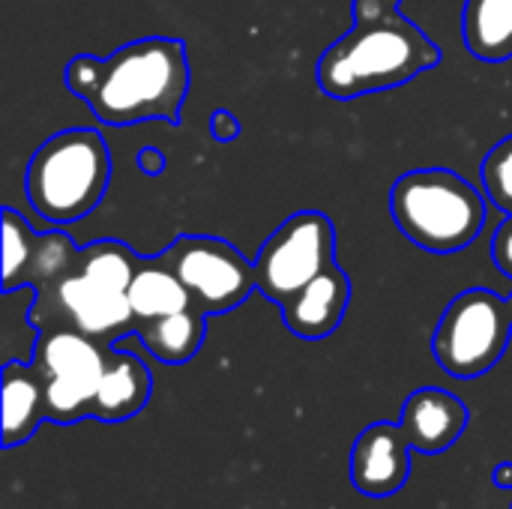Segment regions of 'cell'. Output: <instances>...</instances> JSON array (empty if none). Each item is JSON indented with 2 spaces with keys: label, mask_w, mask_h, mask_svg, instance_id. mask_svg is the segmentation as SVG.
<instances>
[{
  "label": "cell",
  "mask_w": 512,
  "mask_h": 509,
  "mask_svg": "<svg viewBox=\"0 0 512 509\" xmlns=\"http://www.w3.org/2000/svg\"><path fill=\"white\" fill-rule=\"evenodd\" d=\"M336 264V228L321 210L288 216L258 249V294L282 306L303 285Z\"/></svg>",
  "instance_id": "ba28073f"
},
{
  "label": "cell",
  "mask_w": 512,
  "mask_h": 509,
  "mask_svg": "<svg viewBox=\"0 0 512 509\" xmlns=\"http://www.w3.org/2000/svg\"><path fill=\"white\" fill-rule=\"evenodd\" d=\"M135 165L138 171H144L147 177H159L165 171V153L159 147H141L135 153Z\"/></svg>",
  "instance_id": "cb8c5ba5"
},
{
  "label": "cell",
  "mask_w": 512,
  "mask_h": 509,
  "mask_svg": "<svg viewBox=\"0 0 512 509\" xmlns=\"http://www.w3.org/2000/svg\"><path fill=\"white\" fill-rule=\"evenodd\" d=\"M399 12V0H354V24L378 21Z\"/></svg>",
  "instance_id": "603a6c76"
},
{
  "label": "cell",
  "mask_w": 512,
  "mask_h": 509,
  "mask_svg": "<svg viewBox=\"0 0 512 509\" xmlns=\"http://www.w3.org/2000/svg\"><path fill=\"white\" fill-rule=\"evenodd\" d=\"M78 255H81V249L75 246V240H72L66 231H45V234H36L30 261H27V267H24L21 288L42 291V288L60 282V279L78 264Z\"/></svg>",
  "instance_id": "ac0fdd59"
},
{
  "label": "cell",
  "mask_w": 512,
  "mask_h": 509,
  "mask_svg": "<svg viewBox=\"0 0 512 509\" xmlns=\"http://www.w3.org/2000/svg\"><path fill=\"white\" fill-rule=\"evenodd\" d=\"M45 417V393L33 363H3V450L33 438Z\"/></svg>",
  "instance_id": "5bb4252c"
},
{
  "label": "cell",
  "mask_w": 512,
  "mask_h": 509,
  "mask_svg": "<svg viewBox=\"0 0 512 509\" xmlns=\"http://www.w3.org/2000/svg\"><path fill=\"white\" fill-rule=\"evenodd\" d=\"M63 84L105 126H138L144 120L180 123L189 90L186 45L171 36H144L117 48L108 60L78 54L66 63Z\"/></svg>",
  "instance_id": "6da1fadb"
},
{
  "label": "cell",
  "mask_w": 512,
  "mask_h": 509,
  "mask_svg": "<svg viewBox=\"0 0 512 509\" xmlns=\"http://www.w3.org/2000/svg\"><path fill=\"white\" fill-rule=\"evenodd\" d=\"M411 477V444L396 423H372L351 450V486L366 498H393Z\"/></svg>",
  "instance_id": "30bf717a"
},
{
  "label": "cell",
  "mask_w": 512,
  "mask_h": 509,
  "mask_svg": "<svg viewBox=\"0 0 512 509\" xmlns=\"http://www.w3.org/2000/svg\"><path fill=\"white\" fill-rule=\"evenodd\" d=\"M36 231L12 210L3 207V294H15L33 252Z\"/></svg>",
  "instance_id": "d6986e66"
},
{
  "label": "cell",
  "mask_w": 512,
  "mask_h": 509,
  "mask_svg": "<svg viewBox=\"0 0 512 509\" xmlns=\"http://www.w3.org/2000/svg\"><path fill=\"white\" fill-rule=\"evenodd\" d=\"M492 261L501 273L512 276V216H507L492 237Z\"/></svg>",
  "instance_id": "7402d4cb"
},
{
  "label": "cell",
  "mask_w": 512,
  "mask_h": 509,
  "mask_svg": "<svg viewBox=\"0 0 512 509\" xmlns=\"http://www.w3.org/2000/svg\"><path fill=\"white\" fill-rule=\"evenodd\" d=\"M396 228L432 255L468 249L486 225V198L450 168H417L390 189Z\"/></svg>",
  "instance_id": "277c9868"
},
{
  "label": "cell",
  "mask_w": 512,
  "mask_h": 509,
  "mask_svg": "<svg viewBox=\"0 0 512 509\" xmlns=\"http://www.w3.org/2000/svg\"><path fill=\"white\" fill-rule=\"evenodd\" d=\"M495 486H498V489H504V492H510L512 489V462H501V465L495 468Z\"/></svg>",
  "instance_id": "d4e9b609"
},
{
  "label": "cell",
  "mask_w": 512,
  "mask_h": 509,
  "mask_svg": "<svg viewBox=\"0 0 512 509\" xmlns=\"http://www.w3.org/2000/svg\"><path fill=\"white\" fill-rule=\"evenodd\" d=\"M441 63V48L402 12L354 24L318 60V87L339 102L393 90Z\"/></svg>",
  "instance_id": "3957f363"
},
{
  "label": "cell",
  "mask_w": 512,
  "mask_h": 509,
  "mask_svg": "<svg viewBox=\"0 0 512 509\" xmlns=\"http://www.w3.org/2000/svg\"><path fill=\"white\" fill-rule=\"evenodd\" d=\"M138 342L147 348L150 357H156L165 366H183L189 363L207 336V315L201 309H183L156 321H147L135 330Z\"/></svg>",
  "instance_id": "2e32d148"
},
{
  "label": "cell",
  "mask_w": 512,
  "mask_h": 509,
  "mask_svg": "<svg viewBox=\"0 0 512 509\" xmlns=\"http://www.w3.org/2000/svg\"><path fill=\"white\" fill-rule=\"evenodd\" d=\"M129 306H132V315L141 327L147 321L192 309L195 303H192L189 288L180 282L174 267L165 261V255H156V258H147L138 264L135 279L129 285Z\"/></svg>",
  "instance_id": "9a60e30c"
},
{
  "label": "cell",
  "mask_w": 512,
  "mask_h": 509,
  "mask_svg": "<svg viewBox=\"0 0 512 509\" xmlns=\"http://www.w3.org/2000/svg\"><path fill=\"white\" fill-rule=\"evenodd\" d=\"M162 255L204 315H225L258 291L255 261L222 237L183 234Z\"/></svg>",
  "instance_id": "9c48e42d"
},
{
  "label": "cell",
  "mask_w": 512,
  "mask_h": 509,
  "mask_svg": "<svg viewBox=\"0 0 512 509\" xmlns=\"http://www.w3.org/2000/svg\"><path fill=\"white\" fill-rule=\"evenodd\" d=\"M348 303H351V279L339 264H333L309 285H303L294 297H288L279 309L285 327L297 339L318 342L339 330Z\"/></svg>",
  "instance_id": "8fae6325"
},
{
  "label": "cell",
  "mask_w": 512,
  "mask_h": 509,
  "mask_svg": "<svg viewBox=\"0 0 512 509\" xmlns=\"http://www.w3.org/2000/svg\"><path fill=\"white\" fill-rule=\"evenodd\" d=\"M207 129H210V138L219 141V144H231V141H237L240 132H243L237 114L228 111V108H216V111L210 114V120H207Z\"/></svg>",
  "instance_id": "44dd1931"
},
{
  "label": "cell",
  "mask_w": 512,
  "mask_h": 509,
  "mask_svg": "<svg viewBox=\"0 0 512 509\" xmlns=\"http://www.w3.org/2000/svg\"><path fill=\"white\" fill-rule=\"evenodd\" d=\"M465 45L477 60L501 63L512 57V0H468L462 18Z\"/></svg>",
  "instance_id": "e0dca14e"
},
{
  "label": "cell",
  "mask_w": 512,
  "mask_h": 509,
  "mask_svg": "<svg viewBox=\"0 0 512 509\" xmlns=\"http://www.w3.org/2000/svg\"><path fill=\"white\" fill-rule=\"evenodd\" d=\"M111 351L114 345L72 327L36 330L30 363L42 381L48 423L72 426L93 417Z\"/></svg>",
  "instance_id": "8992f818"
},
{
  "label": "cell",
  "mask_w": 512,
  "mask_h": 509,
  "mask_svg": "<svg viewBox=\"0 0 512 509\" xmlns=\"http://www.w3.org/2000/svg\"><path fill=\"white\" fill-rule=\"evenodd\" d=\"M468 420H471V414L459 396L438 390V387H423L405 399L399 426H402L411 450L444 453L465 435Z\"/></svg>",
  "instance_id": "7c38bea8"
},
{
  "label": "cell",
  "mask_w": 512,
  "mask_h": 509,
  "mask_svg": "<svg viewBox=\"0 0 512 509\" xmlns=\"http://www.w3.org/2000/svg\"><path fill=\"white\" fill-rule=\"evenodd\" d=\"M507 300H510V309H512V294H510V297H507Z\"/></svg>",
  "instance_id": "484cf974"
},
{
  "label": "cell",
  "mask_w": 512,
  "mask_h": 509,
  "mask_svg": "<svg viewBox=\"0 0 512 509\" xmlns=\"http://www.w3.org/2000/svg\"><path fill=\"white\" fill-rule=\"evenodd\" d=\"M138 264L141 258L120 240L90 243L60 282L33 291L30 324L36 330L72 327L114 345L138 330L129 306V285Z\"/></svg>",
  "instance_id": "7a4b0ae2"
},
{
  "label": "cell",
  "mask_w": 512,
  "mask_h": 509,
  "mask_svg": "<svg viewBox=\"0 0 512 509\" xmlns=\"http://www.w3.org/2000/svg\"><path fill=\"white\" fill-rule=\"evenodd\" d=\"M483 186L489 201L512 216V135L498 141L483 159Z\"/></svg>",
  "instance_id": "ffe728a7"
},
{
  "label": "cell",
  "mask_w": 512,
  "mask_h": 509,
  "mask_svg": "<svg viewBox=\"0 0 512 509\" xmlns=\"http://www.w3.org/2000/svg\"><path fill=\"white\" fill-rule=\"evenodd\" d=\"M153 393V375L147 363L129 351H111L99 396H96V411L93 420L99 423H123L141 414L150 402Z\"/></svg>",
  "instance_id": "4fadbf2b"
},
{
  "label": "cell",
  "mask_w": 512,
  "mask_h": 509,
  "mask_svg": "<svg viewBox=\"0 0 512 509\" xmlns=\"http://www.w3.org/2000/svg\"><path fill=\"white\" fill-rule=\"evenodd\" d=\"M510 336V300L489 288H468L444 309L432 339V351L447 375L471 381L498 366L510 345Z\"/></svg>",
  "instance_id": "52a82bcc"
},
{
  "label": "cell",
  "mask_w": 512,
  "mask_h": 509,
  "mask_svg": "<svg viewBox=\"0 0 512 509\" xmlns=\"http://www.w3.org/2000/svg\"><path fill=\"white\" fill-rule=\"evenodd\" d=\"M111 180V153L96 129H63L33 153L24 189L51 225H75L99 207Z\"/></svg>",
  "instance_id": "5b68a950"
}]
</instances>
